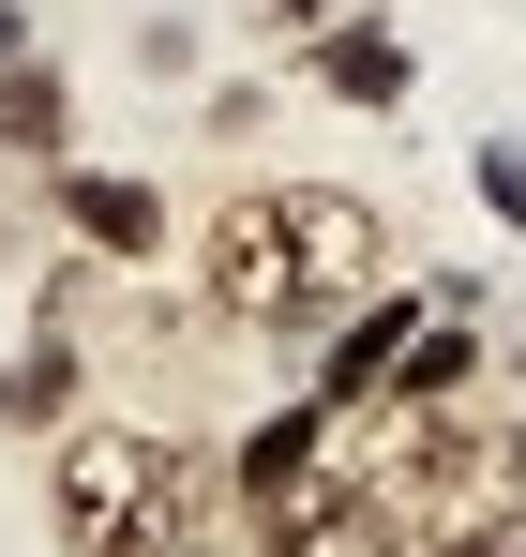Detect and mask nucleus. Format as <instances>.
I'll return each mask as SVG.
<instances>
[{
	"mask_svg": "<svg viewBox=\"0 0 526 557\" xmlns=\"http://www.w3.org/2000/svg\"><path fill=\"white\" fill-rule=\"evenodd\" d=\"M151 482H166L151 422H61L46 437V543L61 557H151Z\"/></svg>",
	"mask_w": 526,
	"mask_h": 557,
	"instance_id": "f257e3e1",
	"label": "nucleus"
},
{
	"mask_svg": "<svg viewBox=\"0 0 526 557\" xmlns=\"http://www.w3.org/2000/svg\"><path fill=\"white\" fill-rule=\"evenodd\" d=\"M271 226H286V272H301L316 317H347V301L391 286V226H376L347 182H286V196H271Z\"/></svg>",
	"mask_w": 526,
	"mask_h": 557,
	"instance_id": "f03ea898",
	"label": "nucleus"
},
{
	"mask_svg": "<svg viewBox=\"0 0 526 557\" xmlns=\"http://www.w3.org/2000/svg\"><path fill=\"white\" fill-rule=\"evenodd\" d=\"M211 317H241V332H316V301H301V272H286V226H271V196L241 182L226 211H211Z\"/></svg>",
	"mask_w": 526,
	"mask_h": 557,
	"instance_id": "7ed1b4c3",
	"label": "nucleus"
},
{
	"mask_svg": "<svg viewBox=\"0 0 526 557\" xmlns=\"http://www.w3.org/2000/svg\"><path fill=\"white\" fill-rule=\"evenodd\" d=\"M406 543V512L391 497H361V482H301V497H271V512H241V557H391Z\"/></svg>",
	"mask_w": 526,
	"mask_h": 557,
	"instance_id": "20e7f679",
	"label": "nucleus"
},
{
	"mask_svg": "<svg viewBox=\"0 0 526 557\" xmlns=\"http://www.w3.org/2000/svg\"><path fill=\"white\" fill-rule=\"evenodd\" d=\"M406 332H422V301H406V286L347 301V317H331V347H316V407H376L391 362H406Z\"/></svg>",
	"mask_w": 526,
	"mask_h": 557,
	"instance_id": "39448f33",
	"label": "nucleus"
},
{
	"mask_svg": "<svg viewBox=\"0 0 526 557\" xmlns=\"http://www.w3.org/2000/svg\"><path fill=\"white\" fill-rule=\"evenodd\" d=\"M61 226H76L90 257H121V272H151V257H166V196L121 182V166H61Z\"/></svg>",
	"mask_w": 526,
	"mask_h": 557,
	"instance_id": "423d86ee",
	"label": "nucleus"
},
{
	"mask_svg": "<svg viewBox=\"0 0 526 557\" xmlns=\"http://www.w3.org/2000/svg\"><path fill=\"white\" fill-rule=\"evenodd\" d=\"M316 453H331V407H316V392H286V407L256 422V437H241L226 497H241V512H271V497H301V482H316Z\"/></svg>",
	"mask_w": 526,
	"mask_h": 557,
	"instance_id": "0eeeda50",
	"label": "nucleus"
},
{
	"mask_svg": "<svg viewBox=\"0 0 526 557\" xmlns=\"http://www.w3.org/2000/svg\"><path fill=\"white\" fill-rule=\"evenodd\" d=\"M61 422H76V347L61 332L0 347V437H61Z\"/></svg>",
	"mask_w": 526,
	"mask_h": 557,
	"instance_id": "6e6552de",
	"label": "nucleus"
},
{
	"mask_svg": "<svg viewBox=\"0 0 526 557\" xmlns=\"http://www.w3.org/2000/svg\"><path fill=\"white\" fill-rule=\"evenodd\" d=\"M0 151H15V166H46V182L76 166V91H61L46 61H15V76H0Z\"/></svg>",
	"mask_w": 526,
	"mask_h": 557,
	"instance_id": "1a4fd4ad",
	"label": "nucleus"
},
{
	"mask_svg": "<svg viewBox=\"0 0 526 557\" xmlns=\"http://www.w3.org/2000/svg\"><path fill=\"white\" fill-rule=\"evenodd\" d=\"M316 91H347V106H406V46H391L376 15H347V30H316Z\"/></svg>",
	"mask_w": 526,
	"mask_h": 557,
	"instance_id": "9d476101",
	"label": "nucleus"
},
{
	"mask_svg": "<svg viewBox=\"0 0 526 557\" xmlns=\"http://www.w3.org/2000/svg\"><path fill=\"white\" fill-rule=\"evenodd\" d=\"M256 30H286V46H316V0H256Z\"/></svg>",
	"mask_w": 526,
	"mask_h": 557,
	"instance_id": "9b49d317",
	"label": "nucleus"
},
{
	"mask_svg": "<svg viewBox=\"0 0 526 557\" xmlns=\"http://www.w3.org/2000/svg\"><path fill=\"white\" fill-rule=\"evenodd\" d=\"M15 61H30V0H0V76H15Z\"/></svg>",
	"mask_w": 526,
	"mask_h": 557,
	"instance_id": "f8f14e48",
	"label": "nucleus"
},
{
	"mask_svg": "<svg viewBox=\"0 0 526 557\" xmlns=\"http://www.w3.org/2000/svg\"><path fill=\"white\" fill-rule=\"evenodd\" d=\"M391 557H422V543H391Z\"/></svg>",
	"mask_w": 526,
	"mask_h": 557,
	"instance_id": "ddd939ff",
	"label": "nucleus"
},
{
	"mask_svg": "<svg viewBox=\"0 0 526 557\" xmlns=\"http://www.w3.org/2000/svg\"><path fill=\"white\" fill-rule=\"evenodd\" d=\"M196 557H211V543H196Z\"/></svg>",
	"mask_w": 526,
	"mask_h": 557,
	"instance_id": "4468645a",
	"label": "nucleus"
}]
</instances>
